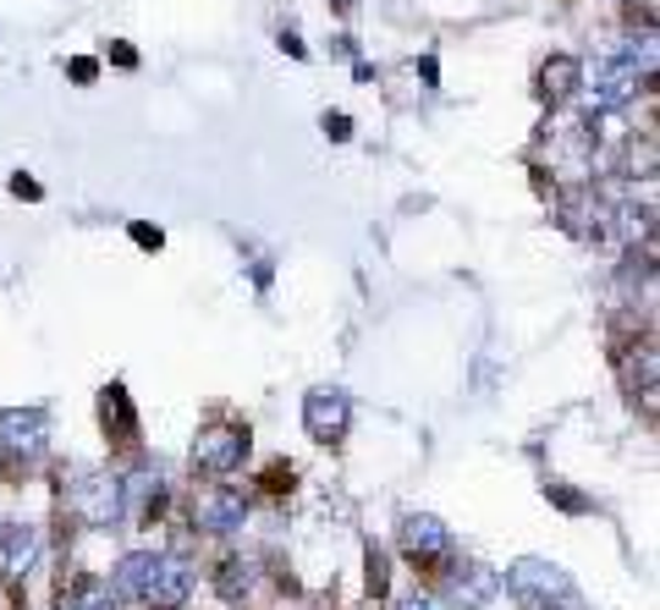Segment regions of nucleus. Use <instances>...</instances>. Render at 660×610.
Listing matches in <instances>:
<instances>
[{
    "mask_svg": "<svg viewBox=\"0 0 660 610\" xmlns=\"http://www.w3.org/2000/svg\"><path fill=\"white\" fill-rule=\"evenodd\" d=\"M116 589L133 595V600H144L149 610H176L187 600L193 578H187V567L176 556H127L116 567Z\"/></svg>",
    "mask_w": 660,
    "mask_h": 610,
    "instance_id": "nucleus-1",
    "label": "nucleus"
},
{
    "mask_svg": "<svg viewBox=\"0 0 660 610\" xmlns=\"http://www.w3.org/2000/svg\"><path fill=\"white\" fill-rule=\"evenodd\" d=\"M248 457V430H237V424H215V430H204L198 441H193V467L198 473H215V478H226V473H237Z\"/></svg>",
    "mask_w": 660,
    "mask_h": 610,
    "instance_id": "nucleus-2",
    "label": "nucleus"
},
{
    "mask_svg": "<svg viewBox=\"0 0 660 610\" xmlns=\"http://www.w3.org/2000/svg\"><path fill=\"white\" fill-rule=\"evenodd\" d=\"M402 550H408L413 567H424V572H446L452 534H446V523H435V517H402Z\"/></svg>",
    "mask_w": 660,
    "mask_h": 610,
    "instance_id": "nucleus-3",
    "label": "nucleus"
},
{
    "mask_svg": "<svg viewBox=\"0 0 660 610\" xmlns=\"http://www.w3.org/2000/svg\"><path fill=\"white\" fill-rule=\"evenodd\" d=\"M512 595L517 600H534V606H578V595H573V583L556 572V567H545V561H523V567H512Z\"/></svg>",
    "mask_w": 660,
    "mask_h": 610,
    "instance_id": "nucleus-4",
    "label": "nucleus"
},
{
    "mask_svg": "<svg viewBox=\"0 0 660 610\" xmlns=\"http://www.w3.org/2000/svg\"><path fill=\"white\" fill-rule=\"evenodd\" d=\"M39 452H44V413L39 407L0 413V462H33Z\"/></svg>",
    "mask_w": 660,
    "mask_h": 610,
    "instance_id": "nucleus-5",
    "label": "nucleus"
},
{
    "mask_svg": "<svg viewBox=\"0 0 660 610\" xmlns=\"http://www.w3.org/2000/svg\"><path fill=\"white\" fill-rule=\"evenodd\" d=\"M347 418H352V402L341 391H309L303 396V430L320 441V446H336L347 435Z\"/></svg>",
    "mask_w": 660,
    "mask_h": 610,
    "instance_id": "nucleus-6",
    "label": "nucleus"
},
{
    "mask_svg": "<svg viewBox=\"0 0 660 610\" xmlns=\"http://www.w3.org/2000/svg\"><path fill=\"white\" fill-rule=\"evenodd\" d=\"M639 83H644V72L639 66H628V61H611L600 77H595V111H622L633 94H639Z\"/></svg>",
    "mask_w": 660,
    "mask_h": 610,
    "instance_id": "nucleus-7",
    "label": "nucleus"
},
{
    "mask_svg": "<svg viewBox=\"0 0 660 610\" xmlns=\"http://www.w3.org/2000/svg\"><path fill=\"white\" fill-rule=\"evenodd\" d=\"M72 511H78L83 523H111V517L122 511L116 478H83V484L72 489Z\"/></svg>",
    "mask_w": 660,
    "mask_h": 610,
    "instance_id": "nucleus-8",
    "label": "nucleus"
},
{
    "mask_svg": "<svg viewBox=\"0 0 660 610\" xmlns=\"http://www.w3.org/2000/svg\"><path fill=\"white\" fill-rule=\"evenodd\" d=\"M243 495L237 489H209V495H198V506H193V523L204 528V534H231L237 523H243Z\"/></svg>",
    "mask_w": 660,
    "mask_h": 610,
    "instance_id": "nucleus-9",
    "label": "nucleus"
},
{
    "mask_svg": "<svg viewBox=\"0 0 660 610\" xmlns=\"http://www.w3.org/2000/svg\"><path fill=\"white\" fill-rule=\"evenodd\" d=\"M33 561H39V534H33L28 523H11V528L0 534V572L17 583V578L33 572Z\"/></svg>",
    "mask_w": 660,
    "mask_h": 610,
    "instance_id": "nucleus-10",
    "label": "nucleus"
},
{
    "mask_svg": "<svg viewBox=\"0 0 660 610\" xmlns=\"http://www.w3.org/2000/svg\"><path fill=\"white\" fill-rule=\"evenodd\" d=\"M578 83H584V61H578V55H550V61L539 66V94H545L550 105L573 100Z\"/></svg>",
    "mask_w": 660,
    "mask_h": 610,
    "instance_id": "nucleus-11",
    "label": "nucleus"
},
{
    "mask_svg": "<svg viewBox=\"0 0 660 610\" xmlns=\"http://www.w3.org/2000/svg\"><path fill=\"white\" fill-rule=\"evenodd\" d=\"M72 610H116V589L105 578H78L72 583Z\"/></svg>",
    "mask_w": 660,
    "mask_h": 610,
    "instance_id": "nucleus-12",
    "label": "nucleus"
},
{
    "mask_svg": "<svg viewBox=\"0 0 660 610\" xmlns=\"http://www.w3.org/2000/svg\"><path fill=\"white\" fill-rule=\"evenodd\" d=\"M215 589H220L226 600H243V589H248V567H243V561H220V572H215Z\"/></svg>",
    "mask_w": 660,
    "mask_h": 610,
    "instance_id": "nucleus-13",
    "label": "nucleus"
},
{
    "mask_svg": "<svg viewBox=\"0 0 660 610\" xmlns=\"http://www.w3.org/2000/svg\"><path fill=\"white\" fill-rule=\"evenodd\" d=\"M628 176H644V182H656V138H633L628 144Z\"/></svg>",
    "mask_w": 660,
    "mask_h": 610,
    "instance_id": "nucleus-14",
    "label": "nucleus"
},
{
    "mask_svg": "<svg viewBox=\"0 0 660 610\" xmlns=\"http://www.w3.org/2000/svg\"><path fill=\"white\" fill-rule=\"evenodd\" d=\"M363 561H369V595L380 600V595L391 589V567H385V550H374V545H369V556H363Z\"/></svg>",
    "mask_w": 660,
    "mask_h": 610,
    "instance_id": "nucleus-15",
    "label": "nucleus"
},
{
    "mask_svg": "<svg viewBox=\"0 0 660 610\" xmlns=\"http://www.w3.org/2000/svg\"><path fill=\"white\" fill-rule=\"evenodd\" d=\"M66 72H72L78 83H94V77H100V61H94V55H72V61H66Z\"/></svg>",
    "mask_w": 660,
    "mask_h": 610,
    "instance_id": "nucleus-16",
    "label": "nucleus"
},
{
    "mask_svg": "<svg viewBox=\"0 0 660 610\" xmlns=\"http://www.w3.org/2000/svg\"><path fill=\"white\" fill-rule=\"evenodd\" d=\"M326 138L347 144V138H352V116H341V111H326Z\"/></svg>",
    "mask_w": 660,
    "mask_h": 610,
    "instance_id": "nucleus-17",
    "label": "nucleus"
},
{
    "mask_svg": "<svg viewBox=\"0 0 660 610\" xmlns=\"http://www.w3.org/2000/svg\"><path fill=\"white\" fill-rule=\"evenodd\" d=\"M133 242H138V248H161L165 237H161V226H144V220H138V226H133Z\"/></svg>",
    "mask_w": 660,
    "mask_h": 610,
    "instance_id": "nucleus-18",
    "label": "nucleus"
},
{
    "mask_svg": "<svg viewBox=\"0 0 660 610\" xmlns=\"http://www.w3.org/2000/svg\"><path fill=\"white\" fill-rule=\"evenodd\" d=\"M11 193H17V198H44V187H39L33 176H11Z\"/></svg>",
    "mask_w": 660,
    "mask_h": 610,
    "instance_id": "nucleus-19",
    "label": "nucleus"
},
{
    "mask_svg": "<svg viewBox=\"0 0 660 610\" xmlns=\"http://www.w3.org/2000/svg\"><path fill=\"white\" fill-rule=\"evenodd\" d=\"M281 50H292V55H298V61H303V55H309V50H303V39H298V33H292V28H281Z\"/></svg>",
    "mask_w": 660,
    "mask_h": 610,
    "instance_id": "nucleus-20",
    "label": "nucleus"
},
{
    "mask_svg": "<svg viewBox=\"0 0 660 610\" xmlns=\"http://www.w3.org/2000/svg\"><path fill=\"white\" fill-rule=\"evenodd\" d=\"M111 61H116V66H133L138 55H133V44H116V50H111Z\"/></svg>",
    "mask_w": 660,
    "mask_h": 610,
    "instance_id": "nucleus-21",
    "label": "nucleus"
},
{
    "mask_svg": "<svg viewBox=\"0 0 660 610\" xmlns=\"http://www.w3.org/2000/svg\"><path fill=\"white\" fill-rule=\"evenodd\" d=\"M396 610H435L430 600H408V606H396Z\"/></svg>",
    "mask_w": 660,
    "mask_h": 610,
    "instance_id": "nucleus-22",
    "label": "nucleus"
}]
</instances>
